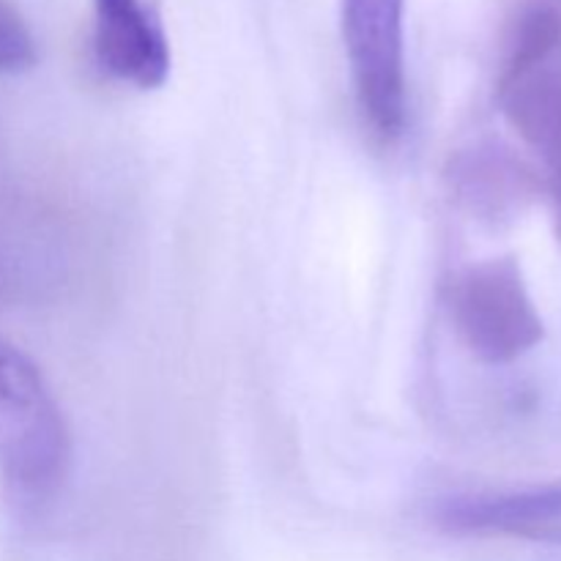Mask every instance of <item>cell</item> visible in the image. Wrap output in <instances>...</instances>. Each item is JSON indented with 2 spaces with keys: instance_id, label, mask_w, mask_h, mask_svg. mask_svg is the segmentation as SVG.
<instances>
[{
  "instance_id": "2",
  "label": "cell",
  "mask_w": 561,
  "mask_h": 561,
  "mask_svg": "<svg viewBox=\"0 0 561 561\" xmlns=\"http://www.w3.org/2000/svg\"><path fill=\"white\" fill-rule=\"evenodd\" d=\"M449 316L466 351L485 365H510L546 337L515 257L463 268L449 285Z\"/></svg>"
},
{
  "instance_id": "7",
  "label": "cell",
  "mask_w": 561,
  "mask_h": 561,
  "mask_svg": "<svg viewBox=\"0 0 561 561\" xmlns=\"http://www.w3.org/2000/svg\"><path fill=\"white\" fill-rule=\"evenodd\" d=\"M460 206L480 219H502L537 192V181L502 148H471L453 159L447 173Z\"/></svg>"
},
{
  "instance_id": "5",
  "label": "cell",
  "mask_w": 561,
  "mask_h": 561,
  "mask_svg": "<svg viewBox=\"0 0 561 561\" xmlns=\"http://www.w3.org/2000/svg\"><path fill=\"white\" fill-rule=\"evenodd\" d=\"M436 524L449 535L551 542L561 531V482L531 491L444 499L436 507Z\"/></svg>"
},
{
  "instance_id": "9",
  "label": "cell",
  "mask_w": 561,
  "mask_h": 561,
  "mask_svg": "<svg viewBox=\"0 0 561 561\" xmlns=\"http://www.w3.org/2000/svg\"><path fill=\"white\" fill-rule=\"evenodd\" d=\"M36 38L22 11L0 0V75H22L36 66Z\"/></svg>"
},
{
  "instance_id": "1",
  "label": "cell",
  "mask_w": 561,
  "mask_h": 561,
  "mask_svg": "<svg viewBox=\"0 0 561 561\" xmlns=\"http://www.w3.org/2000/svg\"><path fill=\"white\" fill-rule=\"evenodd\" d=\"M69 463V427L53 389L31 356L0 337V477L25 496H47Z\"/></svg>"
},
{
  "instance_id": "10",
  "label": "cell",
  "mask_w": 561,
  "mask_h": 561,
  "mask_svg": "<svg viewBox=\"0 0 561 561\" xmlns=\"http://www.w3.org/2000/svg\"><path fill=\"white\" fill-rule=\"evenodd\" d=\"M553 203H557V217H559V228H561V164L553 175Z\"/></svg>"
},
{
  "instance_id": "11",
  "label": "cell",
  "mask_w": 561,
  "mask_h": 561,
  "mask_svg": "<svg viewBox=\"0 0 561 561\" xmlns=\"http://www.w3.org/2000/svg\"><path fill=\"white\" fill-rule=\"evenodd\" d=\"M553 546H561V531H559V535H553Z\"/></svg>"
},
{
  "instance_id": "8",
  "label": "cell",
  "mask_w": 561,
  "mask_h": 561,
  "mask_svg": "<svg viewBox=\"0 0 561 561\" xmlns=\"http://www.w3.org/2000/svg\"><path fill=\"white\" fill-rule=\"evenodd\" d=\"M561 55V0H518L504 31L502 71Z\"/></svg>"
},
{
  "instance_id": "4",
  "label": "cell",
  "mask_w": 561,
  "mask_h": 561,
  "mask_svg": "<svg viewBox=\"0 0 561 561\" xmlns=\"http://www.w3.org/2000/svg\"><path fill=\"white\" fill-rule=\"evenodd\" d=\"M93 49L110 77L140 91L162 88L173 66L168 33L151 0H93Z\"/></svg>"
},
{
  "instance_id": "6",
  "label": "cell",
  "mask_w": 561,
  "mask_h": 561,
  "mask_svg": "<svg viewBox=\"0 0 561 561\" xmlns=\"http://www.w3.org/2000/svg\"><path fill=\"white\" fill-rule=\"evenodd\" d=\"M499 107L526 146L561 164V55L502 71Z\"/></svg>"
},
{
  "instance_id": "3",
  "label": "cell",
  "mask_w": 561,
  "mask_h": 561,
  "mask_svg": "<svg viewBox=\"0 0 561 561\" xmlns=\"http://www.w3.org/2000/svg\"><path fill=\"white\" fill-rule=\"evenodd\" d=\"M403 20L405 0H343L340 5L356 104L383 142L398 140L409 118Z\"/></svg>"
}]
</instances>
